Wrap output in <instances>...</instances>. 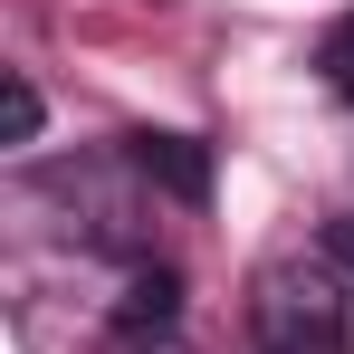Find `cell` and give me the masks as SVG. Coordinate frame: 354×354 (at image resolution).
<instances>
[{
	"label": "cell",
	"mask_w": 354,
	"mask_h": 354,
	"mask_svg": "<svg viewBox=\"0 0 354 354\" xmlns=\"http://www.w3.org/2000/svg\"><path fill=\"white\" fill-rule=\"evenodd\" d=\"M259 354H354V288L335 259H278L249 297Z\"/></svg>",
	"instance_id": "obj_1"
},
{
	"label": "cell",
	"mask_w": 354,
	"mask_h": 354,
	"mask_svg": "<svg viewBox=\"0 0 354 354\" xmlns=\"http://www.w3.org/2000/svg\"><path fill=\"white\" fill-rule=\"evenodd\" d=\"M316 67H326V86H345V96H354V19H335V29H326Z\"/></svg>",
	"instance_id": "obj_2"
},
{
	"label": "cell",
	"mask_w": 354,
	"mask_h": 354,
	"mask_svg": "<svg viewBox=\"0 0 354 354\" xmlns=\"http://www.w3.org/2000/svg\"><path fill=\"white\" fill-rule=\"evenodd\" d=\"M10 134H39V96H29V77H10Z\"/></svg>",
	"instance_id": "obj_3"
},
{
	"label": "cell",
	"mask_w": 354,
	"mask_h": 354,
	"mask_svg": "<svg viewBox=\"0 0 354 354\" xmlns=\"http://www.w3.org/2000/svg\"><path fill=\"white\" fill-rule=\"evenodd\" d=\"M335 249H345V259H354V230H345V239H335Z\"/></svg>",
	"instance_id": "obj_4"
}]
</instances>
